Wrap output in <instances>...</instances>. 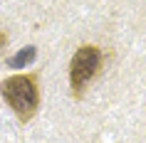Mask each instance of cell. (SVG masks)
I'll return each instance as SVG.
<instances>
[{"label": "cell", "mask_w": 146, "mask_h": 143, "mask_svg": "<svg viewBox=\"0 0 146 143\" xmlns=\"http://www.w3.org/2000/svg\"><path fill=\"white\" fill-rule=\"evenodd\" d=\"M0 91H3V99L10 104V109L17 113V119L23 121V123L35 116L37 104H40V94H37L35 76H30V74L10 76V79L3 82Z\"/></svg>", "instance_id": "1"}, {"label": "cell", "mask_w": 146, "mask_h": 143, "mask_svg": "<svg viewBox=\"0 0 146 143\" xmlns=\"http://www.w3.org/2000/svg\"><path fill=\"white\" fill-rule=\"evenodd\" d=\"M99 64H102V52L94 45L79 47L77 52H74L72 64H69V86H72L74 99L84 96L87 84H89V79L99 72Z\"/></svg>", "instance_id": "2"}, {"label": "cell", "mask_w": 146, "mask_h": 143, "mask_svg": "<svg viewBox=\"0 0 146 143\" xmlns=\"http://www.w3.org/2000/svg\"><path fill=\"white\" fill-rule=\"evenodd\" d=\"M35 57H37V49H35V47H25V49H20L15 57H10V59H8V67H10V69L27 67V64H30Z\"/></svg>", "instance_id": "3"}, {"label": "cell", "mask_w": 146, "mask_h": 143, "mask_svg": "<svg viewBox=\"0 0 146 143\" xmlns=\"http://www.w3.org/2000/svg\"><path fill=\"white\" fill-rule=\"evenodd\" d=\"M3 42H5V37H3V35H0V47H3Z\"/></svg>", "instance_id": "4"}]
</instances>
